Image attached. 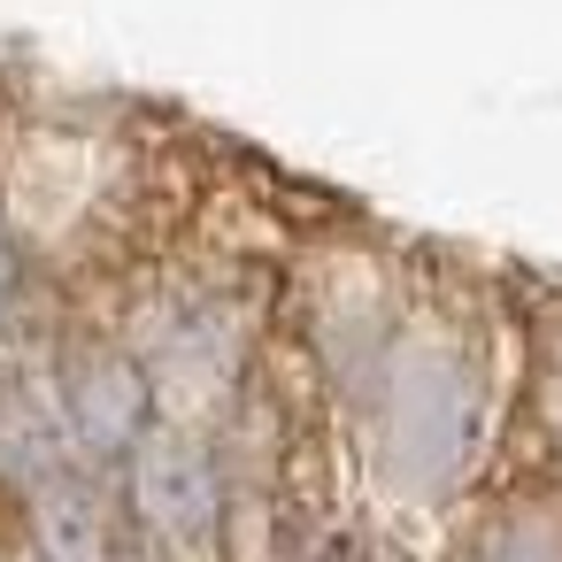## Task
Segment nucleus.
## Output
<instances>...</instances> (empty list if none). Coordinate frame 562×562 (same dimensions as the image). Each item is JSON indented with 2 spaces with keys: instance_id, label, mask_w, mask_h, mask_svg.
Instances as JSON below:
<instances>
[{
  "instance_id": "nucleus-1",
  "label": "nucleus",
  "mask_w": 562,
  "mask_h": 562,
  "mask_svg": "<svg viewBox=\"0 0 562 562\" xmlns=\"http://www.w3.org/2000/svg\"><path fill=\"white\" fill-rule=\"evenodd\" d=\"M385 462L408 485H454L477 454V424H485V393L477 370L454 347H408L385 370Z\"/></svg>"
},
{
  "instance_id": "nucleus-2",
  "label": "nucleus",
  "mask_w": 562,
  "mask_h": 562,
  "mask_svg": "<svg viewBox=\"0 0 562 562\" xmlns=\"http://www.w3.org/2000/svg\"><path fill=\"white\" fill-rule=\"evenodd\" d=\"M132 508L162 547H209L224 524V485L209 447L178 431H147L132 447Z\"/></svg>"
},
{
  "instance_id": "nucleus-3",
  "label": "nucleus",
  "mask_w": 562,
  "mask_h": 562,
  "mask_svg": "<svg viewBox=\"0 0 562 562\" xmlns=\"http://www.w3.org/2000/svg\"><path fill=\"white\" fill-rule=\"evenodd\" d=\"M147 370L132 362V347H78L63 355V424L86 454H132L147 439Z\"/></svg>"
},
{
  "instance_id": "nucleus-4",
  "label": "nucleus",
  "mask_w": 562,
  "mask_h": 562,
  "mask_svg": "<svg viewBox=\"0 0 562 562\" xmlns=\"http://www.w3.org/2000/svg\"><path fill=\"white\" fill-rule=\"evenodd\" d=\"M70 462V424L24 393V385H0V485H16V493H40L55 485Z\"/></svg>"
},
{
  "instance_id": "nucleus-5",
  "label": "nucleus",
  "mask_w": 562,
  "mask_h": 562,
  "mask_svg": "<svg viewBox=\"0 0 562 562\" xmlns=\"http://www.w3.org/2000/svg\"><path fill=\"white\" fill-rule=\"evenodd\" d=\"M32 531H40V554L47 562H109V508L86 493V485H40V508H32Z\"/></svg>"
},
{
  "instance_id": "nucleus-6",
  "label": "nucleus",
  "mask_w": 562,
  "mask_h": 562,
  "mask_svg": "<svg viewBox=\"0 0 562 562\" xmlns=\"http://www.w3.org/2000/svg\"><path fill=\"white\" fill-rule=\"evenodd\" d=\"M454 562H562V531L531 516H501V524H477L454 547Z\"/></svg>"
},
{
  "instance_id": "nucleus-7",
  "label": "nucleus",
  "mask_w": 562,
  "mask_h": 562,
  "mask_svg": "<svg viewBox=\"0 0 562 562\" xmlns=\"http://www.w3.org/2000/svg\"><path fill=\"white\" fill-rule=\"evenodd\" d=\"M16 278H24L16 270V239H9V216H0V324L16 316Z\"/></svg>"
},
{
  "instance_id": "nucleus-8",
  "label": "nucleus",
  "mask_w": 562,
  "mask_h": 562,
  "mask_svg": "<svg viewBox=\"0 0 562 562\" xmlns=\"http://www.w3.org/2000/svg\"><path fill=\"white\" fill-rule=\"evenodd\" d=\"M331 562H401V554H385V547H370V539H355V547H339Z\"/></svg>"
}]
</instances>
